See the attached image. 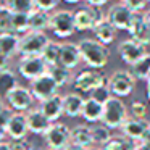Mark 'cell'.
Instances as JSON below:
<instances>
[{
  "label": "cell",
  "instance_id": "6da1fadb",
  "mask_svg": "<svg viewBox=\"0 0 150 150\" xmlns=\"http://www.w3.org/2000/svg\"><path fill=\"white\" fill-rule=\"evenodd\" d=\"M81 58L91 69H102L110 60V50L97 39H81L78 42Z\"/></svg>",
  "mask_w": 150,
  "mask_h": 150
},
{
  "label": "cell",
  "instance_id": "7a4b0ae2",
  "mask_svg": "<svg viewBox=\"0 0 150 150\" xmlns=\"http://www.w3.org/2000/svg\"><path fill=\"white\" fill-rule=\"evenodd\" d=\"M127 120V107L124 102L118 97L111 95L103 103V113H102L100 123L110 129H120L123 123Z\"/></svg>",
  "mask_w": 150,
  "mask_h": 150
},
{
  "label": "cell",
  "instance_id": "3957f363",
  "mask_svg": "<svg viewBox=\"0 0 150 150\" xmlns=\"http://www.w3.org/2000/svg\"><path fill=\"white\" fill-rule=\"evenodd\" d=\"M50 39L45 33H36V31H29L24 36H21L20 40V50L18 55L20 57H40L45 47L49 45Z\"/></svg>",
  "mask_w": 150,
  "mask_h": 150
},
{
  "label": "cell",
  "instance_id": "277c9868",
  "mask_svg": "<svg viewBox=\"0 0 150 150\" xmlns=\"http://www.w3.org/2000/svg\"><path fill=\"white\" fill-rule=\"evenodd\" d=\"M50 31L58 39H68L76 33L74 13L69 10H55L50 15Z\"/></svg>",
  "mask_w": 150,
  "mask_h": 150
},
{
  "label": "cell",
  "instance_id": "5b68a950",
  "mask_svg": "<svg viewBox=\"0 0 150 150\" xmlns=\"http://www.w3.org/2000/svg\"><path fill=\"white\" fill-rule=\"evenodd\" d=\"M42 137L49 150H66V147L71 144V129L66 124L57 121L50 124Z\"/></svg>",
  "mask_w": 150,
  "mask_h": 150
},
{
  "label": "cell",
  "instance_id": "8992f818",
  "mask_svg": "<svg viewBox=\"0 0 150 150\" xmlns=\"http://www.w3.org/2000/svg\"><path fill=\"white\" fill-rule=\"evenodd\" d=\"M103 84H108V79L105 78L103 73H100L98 69H84V71L78 73L76 78L73 79V87L81 94H91L92 91H95L97 87Z\"/></svg>",
  "mask_w": 150,
  "mask_h": 150
},
{
  "label": "cell",
  "instance_id": "52a82bcc",
  "mask_svg": "<svg viewBox=\"0 0 150 150\" xmlns=\"http://www.w3.org/2000/svg\"><path fill=\"white\" fill-rule=\"evenodd\" d=\"M105 18H107V15H103V11L98 7L86 5L74 11L76 31H94V28Z\"/></svg>",
  "mask_w": 150,
  "mask_h": 150
},
{
  "label": "cell",
  "instance_id": "ba28073f",
  "mask_svg": "<svg viewBox=\"0 0 150 150\" xmlns=\"http://www.w3.org/2000/svg\"><path fill=\"white\" fill-rule=\"evenodd\" d=\"M134 87H136V79L129 71H115L111 78H108V89L113 97H127L134 92Z\"/></svg>",
  "mask_w": 150,
  "mask_h": 150
},
{
  "label": "cell",
  "instance_id": "9c48e42d",
  "mask_svg": "<svg viewBox=\"0 0 150 150\" xmlns=\"http://www.w3.org/2000/svg\"><path fill=\"white\" fill-rule=\"evenodd\" d=\"M16 68L21 78L29 82L49 73V65L44 62L42 57H21Z\"/></svg>",
  "mask_w": 150,
  "mask_h": 150
},
{
  "label": "cell",
  "instance_id": "30bf717a",
  "mask_svg": "<svg viewBox=\"0 0 150 150\" xmlns=\"http://www.w3.org/2000/svg\"><path fill=\"white\" fill-rule=\"evenodd\" d=\"M8 107L13 111H18V113H28L29 110H33L34 107V98L33 92L29 91V87H23V86H16L10 94L5 97Z\"/></svg>",
  "mask_w": 150,
  "mask_h": 150
},
{
  "label": "cell",
  "instance_id": "8fae6325",
  "mask_svg": "<svg viewBox=\"0 0 150 150\" xmlns=\"http://www.w3.org/2000/svg\"><path fill=\"white\" fill-rule=\"evenodd\" d=\"M58 89H60L58 84L53 81V78L49 73H45V74H42L40 78H37V79H34V81L29 82V91L33 92L34 98H36L37 102H44V100H47V98L57 95L58 94Z\"/></svg>",
  "mask_w": 150,
  "mask_h": 150
},
{
  "label": "cell",
  "instance_id": "7c38bea8",
  "mask_svg": "<svg viewBox=\"0 0 150 150\" xmlns=\"http://www.w3.org/2000/svg\"><path fill=\"white\" fill-rule=\"evenodd\" d=\"M145 53H147V47L136 42L134 39H126L118 45V55L129 66H132L136 62H139Z\"/></svg>",
  "mask_w": 150,
  "mask_h": 150
},
{
  "label": "cell",
  "instance_id": "4fadbf2b",
  "mask_svg": "<svg viewBox=\"0 0 150 150\" xmlns=\"http://www.w3.org/2000/svg\"><path fill=\"white\" fill-rule=\"evenodd\" d=\"M132 16H134V13L127 8V5L124 2L115 4L107 13V20L113 24L116 31H127Z\"/></svg>",
  "mask_w": 150,
  "mask_h": 150
},
{
  "label": "cell",
  "instance_id": "5bb4252c",
  "mask_svg": "<svg viewBox=\"0 0 150 150\" xmlns=\"http://www.w3.org/2000/svg\"><path fill=\"white\" fill-rule=\"evenodd\" d=\"M131 39H134L136 42L142 44V45H150V28L147 26L145 20H144V13H134L131 24L127 28Z\"/></svg>",
  "mask_w": 150,
  "mask_h": 150
},
{
  "label": "cell",
  "instance_id": "9a60e30c",
  "mask_svg": "<svg viewBox=\"0 0 150 150\" xmlns=\"http://www.w3.org/2000/svg\"><path fill=\"white\" fill-rule=\"evenodd\" d=\"M150 124L147 123L145 120H140V118H134V116H127V120L123 123V126L120 127L121 134L129 139L136 140V142H140L145 136L147 129H149Z\"/></svg>",
  "mask_w": 150,
  "mask_h": 150
},
{
  "label": "cell",
  "instance_id": "2e32d148",
  "mask_svg": "<svg viewBox=\"0 0 150 150\" xmlns=\"http://www.w3.org/2000/svg\"><path fill=\"white\" fill-rule=\"evenodd\" d=\"M5 131H7V137H10V140H26V136L29 132L26 113L15 111Z\"/></svg>",
  "mask_w": 150,
  "mask_h": 150
},
{
  "label": "cell",
  "instance_id": "e0dca14e",
  "mask_svg": "<svg viewBox=\"0 0 150 150\" xmlns=\"http://www.w3.org/2000/svg\"><path fill=\"white\" fill-rule=\"evenodd\" d=\"M39 110L49 118L50 123H57L65 115V111H63V95L57 94L44 102H39Z\"/></svg>",
  "mask_w": 150,
  "mask_h": 150
},
{
  "label": "cell",
  "instance_id": "ac0fdd59",
  "mask_svg": "<svg viewBox=\"0 0 150 150\" xmlns=\"http://www.w3.org/2000/svg\"><path fill=\"white\" fill-rule=\"evenodd\" d=\"M82 62L81 52L78 44L74 42H63L60 45V65H63L68 69H74Z\"/></svg>",
  "mask_w": 150,
  "mask_h": 150
},
{
  "label": "cell",
  "instance_id": "d6986e66",
  "mask_svg": "<svg viewBox=\"0 0 150 150\" xmlns=\"http://www.w3.org/2000/svg\"><path fill=\"white\" fill-rule=\"evenodd\" d=\"M26 120H28V127H29L31 134L36 136H44L47 132V129L50 127V120L39 110V108H33L26 113Z\"/></svg>",
  "mask_w": 150,
  "mask_h": 150
},
{
  "label": "cell",
  "instance_id": "ffe728a7",
  "mask_svg": "<svg viewBox=\"0 0 150 150\" xmlns=\"http://www.w3.org/2000/svg\"><path fill=\"white\" fill-rule=\"evenodd\" d=\"M84 100L86 98L81 94H78V92H69V94L63 95V111H65V116H68V118L81 116Z\"/></svg>",
  "mask_w": 150,
  "mask_h": 150
},
{
  "label": "cell",
  "instance_id": "44dd1931",
  "mask_svg": "<svg viewBox=\"0 0 150 150\" xmlns=\"http://www.w3.org/2000/svg\"><path fill=\"white\" fill-rule=\"evenodd\" d=\"M102 113H103V103L94 100L92 97H89L84 100V107H82L81 116L86 123H92V124L100 123Z\"/></svg>",
  "mask_w": 150,
  "mask_h": 150
},
{
  "label": "cell",
  "instance_id": "7402d4cb",
  "mask_svg": "<svg viewBox=\"0 0 150 150\" xmlns=\"http://www.w3.org/2000/svg\"><path fill=\"white\" fill-rule=\"evenodd\" d=\"M94 39H97L100 44H103V45H107V47L115 42V39H116V29H115V26L107 20V18L102 20L100 23L94 28Z\"/></svg>",
  "mask_w": 150,
  "mask_h": 150
},
{
  "label": "cell",
  "instance_id": "603a6c76",
  "mask_svg": "<svg viewBox=\"0 0 150 150\" xmlns=\"http://www.w3.org/2000/svg\"><path fill=\"white\" fill-rule=\"evenodd\" d=\"M20 40L21 36H18L15 33H0V53H4L8 58L18 55Z\"/></svg>",
  "mask_w": 150,
  "mask_h": 150
},
{
  "label": "cell",
  "instance_id": "cb8c5ba5",
  "mask_svg": "<svg viewBox=\"0 0 150 150\" xmlns=\"http://www.w3.org/2000/svg\"><path fill=\"white\" fill-rule=\"evenodd\" d=\"M71 144L86 147V149H91L95 144L91 126H87V124H79V126L73 127L71 129Z\"/></svg>",
  "mask_w": 150,
  "mask_h": 150
},
{
  "label": "cell",
  "instance_id": "d4e9b609",
  "mask_svg": "<svg viewBox=\"0 0 150 150\" xmlns=\"http://www.w3.org/2000/svg\"><path fill=\"white\" fill-rule=\"evenodd\" d=\"M50 15L47 11H42L39 8H34L29 13V31L36 33H45L50 28Z\"/></svg>",
  "mask_w": 150,
  "mask_h": 150
},
{
  "label": "cell",
  "instance_id": "484cf974",
  "mask_svg": "<svg viewBox=\"0 0 150 150\" xmlns=\"http://www.w3.org/2000/svg\"><path fill=\"white\" fill-rule=\"evenodd\" d=\"M129 73L136 81H149L150 78V53L147 52L139 62H136L132 66H129Z\"/></svg>",
  "mask_w": 150,
  "mask_h": 150
},
{
  "label": "cell",
  "instance_id": "4316f807",
  "mask_svg": "<svg viewBox=\"0 0 150 150\" xmlns=\"http://www.w3.org/2000/svg\"><path fill=\"white\" fill-rule=\"evenodd\" d=\"M18 84V76L15 71H11L10 68L0 71V97L5 98L11 91H13Z\"/></svg>",
  "mask_w": 150,
  "mask_h": 150
},
{
  "label": "cell",
  "instance_id": "83f0119b",
  "mask_svg": "<svg viewBox=\"0 0 150 150\" xmlns=\"http://www.w3.org/2000/svg\"><path fill=\"white\" fill-rule=\"evenodd\" d=\"M137 142L126 136H113L100 150H136Z\"/></svg>",
  "mask_w": 150,
  "mask_h": 150
},
{
  "label": "cell",
  "instance_id": "f1b7e54d",
  "mask_svg": "<svg viewBox=\"0 0 150 150\" xmlns=\"http://www.w3.org/2000/svg\"><path fill=\"white\" fill-rule=\"evenodd\" d=\"M49 74L53 78V81L58 84V87H63L66 86L69 81H71V69L65 68L63 65H53L49 66Z\"/></svg>",
  "mask_w": 150,
  "mask_h": 150
},
{
  "label": "cell",
  "instance_id": "f546056e",
  "mask_svg": "<svg viewBox=\"0 0 150 150\" xmlns=\"http://www.w3.org/2000/svg\"><path fill=\"white\" fill-rule=\"evenodd\" d=\"M5 7L11 11V13H28L36 8L34 5V0H4Z\"/></svg>",
  "mask_w": 150,
  "mask_h": 150
},
{
  "label": "cell",
  "instance_id": "4dcf8cb0",
  "mask_svg": "<svg viewBox=\"0 0 150 150\" xmlns=\"http://www.w3.org/2000/svg\"><path fill=\"white\" fill-rule=\"evenodd\" d=\"M11 33L15 34H26L29 33V15L28 13H13L11 18Z\"/></svg>",
  "mask_w": 150,
  "mask_h": 150
},
{
  "label": "cell",
  "instance_id": "1f68e13d",
  "mask_svg": "<svg viewBox=\"0 0 150 150\" xmlns=\"http://www.w3.org/2000/svg\"><path fill=\"white\" fill-rule=\"evenodd\" d=\"M60 45H62V44L50 40L49 45L45 47V50H44L42 55H40L44 58V62L49 66H53V65H58L60 63Z\"/></svg>",
  "mask_w": 150,
  "mask_h": 150
},
{
  "label": "cell",
  "instance_id": "d6a6232c",
  "mask_svg": "<svg viewBox=\"0 0 150 150\" xmlns=\"http://www.w3.org/2000/svg\"><path fill=\"white\" fill-rule=\"evenodd\" d=\"M91 129H92V136H94V142L98 144V145H102V147H103L105 144L113 137V136H111V132H110L111 129H110V127H107L105 124H102V123L92 124Z\"/></svg>",
  "mask_w": 150,
  "mask_h": 150
},
{
  "label": "cell",
  "instance_id": "836d02e7",
  "mask_svg": "<svg viewBox=\"0 0 150 150\" xmlns=\"http://www.w3.org/2000/svg\"><path fill=\"white\" fill-rule=\"evenodd\" d=\"M11 18H13V13L5 5H2V10H0V33H11Z\"/></svg>",
  "mask_w": 150,
  "mask_h": 150
},
{
  "label": "cell",
  "instance_id": "e575fe53",
  "mask_svg": "<svg viewBox=\"0 0 150 150\" xmlns=\"http://www.w3.org/2000/svg\"><path fill=\"white\" fill-rule=\"evenodd\" d=\"M91 97L94 98V100L100 102V103H105V102L111 97V92H110V89H108V84H103V86H100V87H97L95 91H92Z\"/></svg>",
  "mask_w": 150,
  "mask_h": 150
},
{
  "label": "cell",
  "instance_id": "d590c367",
  "mask_svg": "<svg viewBox=\"0 0 150 150\" xmlns=\"http://www.w3.org/2000/svg\"><path fill=\"white\" fill-rule=\"evenodd\" d=\"M129 110H131V116H134V118H140V120H144V118L147 116V107H145V103L140 102V100L132 102L131 107H129Z\"/></svg>",
  "mask_w": 150,
  "mask_h": 150
},
{
  "label": "cell",
  "instance_id": "8d00e7d4",
  "mask_svg": "<svg viewBox=\"0 0 150 150\" xmlns=\"http://www.w3.org/2000/svg\"><path fill=\"white\" fill-rule=\"evenodd\" d=\"M58 4H60V0H34L36 8H39L42 11H47V13H52L58 7Z\"/></svg>",
  "mask_w": 150,
  "mask_h": 150
},
{
  "label": "cell",
  "instance_id": "74e56055",
  "mask_svg": "<svg viewBox=\"0 0 150 150\" xmlns=\"http://www.w3.org/2000/svg\"><path fill=\"white\" fill-rule=\"evenodd\" d=\"M124 4L132 13H144L145 7L149 5V0H124Z\"/></svg>",
  "mask_w": 150,
  "mask_h": 150
},
{
  "label": "cell",
  "instance_id": "f35d334b",
  "mask_svg": "<svg viewBox=\"0 0 150 150\" xmlns=\"http://www.w3.org/2000/svg\"><path fill=\"white\" fill-rule=\"evenodd\" d=\"M15 111L11 110L10 107H7V105H4V108L0 110V127H4V129H7L8 123H10L11 116H13Z\"/></svg>",
  "mask_w": 150,
  "mask_h": 150
},
{
  "label": "cell",
  "instance_id": "ab89813d",
  "mask_svg": "<svg viewBox=\"0 0 150 150\" xmlns=\"http://www.w3.org/2000/svg\"><path fill=\"white\" fill-rule=\"evenodd\" d=\"M11 149L13 150H34L28 140H11Z\"/></svg>",
  "mask_w": 150,
  "mask_h": 150
},
{
  "label": "cell",
  "instance_id": "60d3db41",
  "mask_svg": "<svg viewBox=\"0 0 150 150\" xmlns=\"http://www.w3.org/2000/svg\"><path fill=\"white\" fill-rule=\"evenodd\" d=\"M10 66V58L5 57L4 53H0V71H4V69H8Z\"/></svg>",
  "mask_w": 150,
  "mask_h": 150
},
{
  "label": "cell",
  "instance_id": "b9f144b4",
  "mask_svg": "<svg viewBox=\"0 0 150 150\" xmlns=\"http://www.w3.org/2000/svg\"><path fill=\"white\" fill-rule=\"evenodd\" d=\"M87 5H91V7H98V8H102L103 5H107V2L108 0H84Z\"/></svg>",
  "mask_w": 150,
  "mask_h": 150
},
{
  "label": "cell",
  "instance_id": "7bdbcfd3",
  "mask_svg": "<svg viewBox=\"0 0 150 150\" xmlns=\"http://www.w3.org/2000/svg\"><path fill=\"white\" fill-rule=\"evenodd\" d=\"M136 150H150V145H149V144H145V142H137Z\"/></svg>",
  "mask_w": 150,
  "mask_h": 150
},
{
  "label": "cell",
  "instance_id": "ee69618b",
  "mask_svg": "<svg viewBox=\"0 0 150 150\" xmlns=\"http://www.w3.org/2000/svg\"><path fill=\"white\" fill-rule=\"evenodd\" d=\"M0 150H13L11 149V142H7V140L0 142Z\"/></svg>",
  "mask_w": 150,
  "mask_h": 150
},
{
  "label": "cell",
  "instance_id": "f6af8a7d",
  "mask_svg": "<svg viewBox=\"0 0 150 150\" xmlns=\"http://www.w3.org/2000/svg\"><path fill=\"white\" fill-rule=\"evenodd\" d=\"M66 150H91V149H86V147H81V145H74V144H69L66 147Z\"/></svg>",
  "mask_w": 150,
  "mask_h": 150
},
{
  "label": "cell",
  "instance_id": "bcb514c9",
  "mask_svg": "<svg viewBox=\"0 0 150 150\" xmlns=\"http://www.w3.org/2000/svg\"><path fill=\"white\" fill-rule=\"evenodd\" d=\"M140 142H145V144H149V145H150V126H149V129H147L145 136H144V139L140 140Z\"/></svg>",
  "mask_w": 150,
  "mask_h": 150
},
{
  "label": "cell",
  "instance_id": "7dc6e473",
  "mask_svg": "<svg viewBox=\"0 0 150 150\" xmlns=\"http://www.w3.org/2000/svg\"><path fill=\"white\" fill-rule=\"evenodd\" d=\"M144 20H145V23H147V26L150 28V8L147 11H144Z\"/></svg>",
  "mask_w": 150,
  "mask_h": 150
},
{
  "label": "cell",
  "instance_id": "c3c4849f",
  "mask_svg": "<svg viewBox=\"0 0 150 150\" xmlns=\"http://www.w3.org/2000/svg\"><path fill=\"white\" fill-rule=\"evenodd\" d=\"M5 137H7V131H5L4 127H0V142H4Z\"/></svg>",
  "mask_w": 150,
  "mask_h": 150
},
{
  "label": "cell",
  "instance_id": "681fc988",
  "mask_svg": "<svg viewBox=\"0 0 150 150\" xmlns=\"http://www.w3.org/2000/svg\"><path fill=\"white\" fill-rule=\"evenodd\" d=\"M147 98L150 100V78H149V81H147Z\"/></svg>",
  "mask_w": 150,
  "mask_h": 150
},
{
  "label": "cell",
  "instance_id": "f907efd6",
  "mask_svg": "<svg viewBox=\"0 0 150 150\" xmlns=\"http://www.w3.org/2000/svg\"><path fill=\"white\" fill-rule=\"evenodd\" d=\"M63 2H66V4H71V5H74V4H79L81 0H63Z\"/></svg>",
  "mask_w": 150,
  "mask_h": 150
},
{
  "label": "cell",
  "instance_id": "816d5d0a",
  "mask_svg": "<svg viewBox=\"0 0 150 150\" xmlns=\"http://www.w3.org/2000/svg\"><path fill=\"white\" fill-rule=\"evenodd\" d=\"M2 108H4V98L0 97V110H2Z\"/></svg>",
  "mask_w": 150,
  "mask_h": 150
},
{
  "label": "cell",
  "instance_id": "f5cc1de1",
  "mask_svg": "<svg viewBox=\"0 0 150 150\" xmlns=\"http://www.w3.org/2000/svg\"><path fill=\"white\" fill-rule=\"evenodd\" d=\"M116 2H120V4H121V2H124V0H116Z\"/></svg>",
  "mask_w": 150,
  "mask_h": 150
},
{
  "label": "cell",
  "instance_id": "db71d44e",
  "mask_svg": "<svg viewBox=\"0 0 150 150\" xmlns=\"http://www.w3.org/2000/svg\"><path fill=\"white\" fill-rule=\"evenodd\" d=\"M0 10H2V4H0Z\"/></svg>",
  "mask_w": 150,
  "mask_h": 150
},
{
  "label": "cell",
  "instance_id": "11a10c76",
  "mask_svg": "<svg viewBox=\"0 0 150 150\" xmlns=\"http://www.w3.org/2000/svg\"><path fill=\"white\" fill-rule=\"evenodd\" d=\"M149 4H150V0H149Z\"/></svg>",
  "mask_w": 150,
  "mask_h": 150
},
{
  "label": "cell",
  "instance_id": "9f6ffc18",
  "mask_svg": "<svg viewBox=\"0 0 150 150\" xmlns=\"http://www.w3.org/2000/svg\"><path fill=\"white\" fill-rule=\"evenodd\" d=\"M0 2H2V0H0Z\"/></svg>",
  "mask_w": 150,
  "mask_h": 150
},
{
  "label": "cell",
  "instance_id": "6f0895ef",
  "mask_svg": "<svg viewBox=\"0 0 150 150\" xmlns=\"http://www.w3.org/2000/svg\"><path fill=\"white\" fill-rule=\"evenodd\" d=\"M47 150H49V149H47Z\"/></svg>",
  "mask_w": 150,
  "mask_h": 150
}]
</instances>
